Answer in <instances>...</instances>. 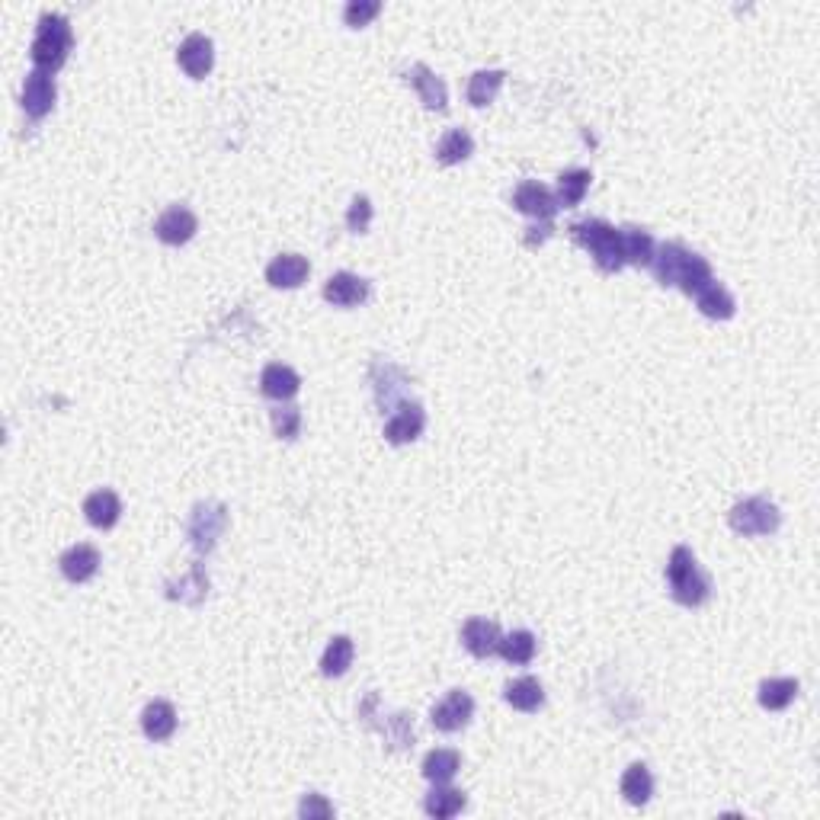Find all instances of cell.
<instances>
[{"mask_svg": "<svg viewBox=\"0 0 820 820\" xmlns=\"http://www.w3.org/2000/svg\"><path fill=\"white\" fill-rule=\"evenodd\" d=\"M651 270L657 276L660 286H676L686 295H699L708 282H715L712 276V263L705 257L692 254L683 244L676 241H667L654 250V260H651Z\"/></svg>", "mask_w": 820, "mask_h": 820, "instance_id": "cell-1", "label": "cell"}, {"mask_svg": "<svg viewBox=\"0 0 820 820\" xmlns=\"http://www.w3.org/2000/svg\"><path fill=\"white\" fill-rule=\"evenodd\" d=\"M667 583H670V596L680 606H689V609L708 603V596H712V577L702 571L696 555H692V548H686V545H676L670 551Z\"/></svg>", "mask_w": 820, "mask_h": 820, "instance_id": "cell-2", "label": "cell"}, {"mask_svg": "<svg viewBox=\"0 0 820 820\" xmlns=\"http://www.w3.org/2000/svg\"><path fill=\"white\" fill-rule=\"evenodd\" d=\"M571 238L590 250L593 263L599 266L603 273H619L625 266V254H622V231L612 228L603 218H583V222H574L571 228Z\"/></svg>", "mask_w": 820, "mask_h": 820, "instance_id": "cell-3", "label": "cell"}, {"mask_svg": "<svg viewBox=\"0 0 820 820\" xmlns=\"http://www.w3.org/2000/svg\"><path fill=\"white\" fill-rule=\"evenodd\" d=\"M71 45H74L71 23L61 17V13H42V17H39V29H36V42H33V52H29V58H33L36 71L55 74L68 61Z\"/></svg>", "mask_w": 820, "mask_h": 820, "instance_id": "cell-4", "label": "cell"}, {"mask_svg": "<svg viewBox=\"0 0 820 820\" xmlns=\"http://www.w3.org/2000/svg\"><path fill=\"white\" fill-rule=\"evenodd\" d=\"M228 529V510L225 503L218 500H202L189 513V523H186V539L189 545L196 548V555H209L215 551L218 539H222V532Z\"/></svg>", "mask_w": 820, "mask_h": 820, "instance_id": "cell-5", "label": "cell"}, {"mask_svg": "<svg viewBox=\"0 0 820 820\" xmlns=\"http://www.w3.org/2000/svg\"><path fill=\"white\" fill-rule=\"evenodd\" d=\"M728 523L737 535H747V539H753V535H772L776 532L782 526V513H779L776 503L766 500V497H744L731 507Z\"/></svg>", "mask_w": 820, "mask_h": 820, "instance_id": "cell-6", "label": "cell"}, {"mask_svg": "<svg viewBox=\"0 0 820 820\" xmlns=\"http://www.w3.org/2000/svg\"><path fill=\"white\" fill-rule=\"evenodd\" d=\"M471 715H475V699H471L465 689H452L443 702L433 705L430 721H433L436 731L455 734V731H462L465 724L471 721Z\"/></svg>", "mask_w": 820, "mask_h": 820, "instance_id": "cell-7", "label": "cell"}, {"mask_svg": "<svg viewBox=\"0 0 820 820\" xmlns=\"http://www.w3.org/2000/svg\"><path fill=\"white\" fill-rule=\"evenodd\" d=\"M513 205L523 215L535 218V222H551V218H555V212H558L555 193H551V189L545 183H539V180H523V183H519L513 189Z\"/></svg>", "mask_w": 820, "mask_h": 820, "instance_id": "cell-8", "label": "cell"}, {"mask_svg": "<svg viewBox=\"0 0 820 820\" xmlns=\"http://www.w3.org/2000/svg\"><path fill=\"white\" fill-rule=\"evenodd\" d=\"M372 388H375V401L382 407V414L394 407H401L407 401V378L398 366H391V362H372Z\"/></svg>", "mask_w": 820, "mask_h": 820, "instance_id": "cell-9", "label": "cell"}, {"mask_svg": "<svg viewBox=\"0 0 820 820\" xmlns=\"http://www.w3.org/2000/svg\"><path fill=\"white\" fill-rule=\"evenodd\" d=\"M423 427H427V414H423V407L417 401H404L401 407L391 410V417L385 423V439L391 446L414 443V439H420Z\"/></svg>", "mask_w": 820, "mask_h": 820, "instance_id": "cell-10", "label": "cell"}, {"mask_svg": "<svg viewBox=\"0 0 820 820\" xmlns=\"http://www.w3.org/2000/svg\"><path fill=\"white\" fill-rule=\"evenodd\" d=\"M199 231V218L186 209V205H170L167 212H161V218L154 222V234L157 241H164L170 247H180L186 241H193Z\"/></svg>", "mask_w": 820, "mask_h": 820, "instance_id": "cell-11", "label": "cell"}, {"mask_svg": "<svg viewBox=\"0 0 820 820\" xmlns=\"http://www.w3.org/2000/svg\"><path fill=\"white\" fill-rule=\"evenodd\" d=\"M58 100L55 77L45 71H29L23 81V109L29 119H45L52 113V106Z\"/></svg>", "mask_w": 820, "mask_h": 820, "instance_id": "cell-12", "label": "cell"}, {"mask_svg": "<svg viewBox=\"0 0 820 820\" xmlns=\"http://www.w3.org/2000/svg\"><path fill=\"white\" fill-rule=\"evenodd\" d=\"M177 61H180V68L193 77V81H202L205 74L212 71L215 65V45L209 36H202V33H193V36H186L183 45L177 49Z\"/></svg>", "mask_w": 820, "mask_h": 820, "instance_id": "cell-13", "label": "cell"}, {"mask_svg": "<svg viewBox=\"0 0 820 820\" xmlns=\"http://www.w3.org/2000/svg\"><path fill=\"white\" fill-rule=\"evenodd\" d=\"M369 282L356 273H334L324 282V298L337 308H356L369 298Z\"/></svg>", "mask_w": 820, "mask_h": 820, "instance_id": "cell-14", "label": "cell"}, {"mask_svg": "<svg viewBox=\"0 0 820 820\" xmlns=\"http://www.w3.org/2000/svg\"><path fill=\"white\" fill-rule=\"evenodd\" d=\"M407 84L417 90L420 103L427 109H436V113H443L449 106V90L443 84V77H436L427 65H410L407 71Z\"/></svg>", "mask_w": 820, "mask_h": 820, "instance_id": "cell-15", "label": "cell"}, {"mask_svg": "<svg viewBox=\"0 0 820 820\" xmlns=\"http://www.w3.org/2000/svg\"><path fill=\"white\" fill-rule=\"evenodd\" d=\"M205 596H209V574L202 571L199 561L189 564V571L183 577L167 580V599H173V603L199 606Z\"/></svg>", "mask_w": 820, "mask_h": 820, "instance_id": "cell-16", "label": "cell"}, {"mask_svg": "<svg viewBox=\"0 0 820 820\" xmlns=\"http://www.w3.org/2000/svg\"><path fill=\"white\" fill-rule=\"evenodd\" d=\"M500 625L491 622V619H468L462 625V644L468 648V654L475 657H494L497 648H500Z\"/></svg>", "mask_w": 820, "mask_h": 820, "instance_id": "cell-17", "label": "cell"}, {"mask_svg": "<svg viewBox=\"0 0 820 820\" xmlns=\"http://www.w3.org/2000/svg\"><path fill=\"white\" fill-rule=\"evenodd\" d=\"M311 273V263L302 254H279L266 266V282L273 289H298Z\"/></svg>", "mask_w": 820, "mask_h": 820, "instance_id": "cell-18", "label": "cell"}, {"mask_svg": "<svg viewBox=\"0 0 820 820\" xmlns=\"http://www.w3.org/2000/svg\"><path fill=\"white\" fill-rule=\"evenodd\" d=\"M61 574H65V580L71 583H87L93 574L100 571V551L87 545V542H77L71 545L65 555H61Z\"/></svg>", "mask_w": 820, "mask_h": 820, "instance_id": "cell-19", "label": "cell"}, {"mask_svg": "<svg viewBox=\"0 0 820 820\" xmlns=\"http://www.w3.org/2000/svg\"><path fill=\"white\" fill-rule=\"evenodd\" d=\"M141 731H145V737L154 740V744L170 740L173 731H177V708H173L167 699L148 702L145 712H141Z\"/></svg>", "mask_w": 820, "mask_h": 820, "instance_id": "cell-20", "label": "cell"}, {"mask_svg": "<svg viewBox=\"0 0 820 820\" xmlns=\"http://www.w3.org/2000/svg\"><path fill=\"white\" fill-rule=\"evenodd\" d=\"M298 388H302V378H298V372L292 366H286V362H270L260 375V391L273 401L295 398Z\"/></svg>", "mask_w": 820, "mask_h": 820, "instance_id": "cell-21", "label": "cell"}, {"mask_svg": "<svg viewBox=\"0 0 820 820\" xmlns=\"http://www.w3.org/2000/svg\"><path fill=\"white\" fill-rule=\"evenodd\" d=\"M84 516H87V523L90 526H97V529H113L119 523V516H122V500L116 491H109V487H103V491H93L87 500H84Z\"/></svg>", "mask_w": 820, "mask_h": 820, "instance_id": "cell-22", "label": "cell"}, {"mask_svg": "<svg viewBox=\"0 0 820 820\" xmlns=\"http://www.w3.org/2000/svg\"><path fill=\"white\" fill-rule=\"evenodd\" d=\"M696 302H699V311L712 321H731L737 314L734 295L724 289L721 282H708V286L696 295Z\"/></svg>", "mask_w": 820, "mask_h": 820, "instance_id": "cell-23", "label": "cell"}, {"mask_svg": "<svg viewBox=\"0 0 820 820\" xmlns=\"http://www.w3.org/2000/svg\"><path fill=\"white\" fill-rule=\"evenodd\" d=\"M503 699H507L516 712H539V708L545 705V689L535 676H519V680H513L507 686Z\"/></svg>", "mask_w": 820, "mask_h": 820, "instance_id": "cell-24", "label": "cell"}, {"mask_svg": "<svg viewBox=\"0 0 820 820\" xmlns=\"http://www.w3.org/2000/svg\"><path fill=\"white\" fill-rule=\"evenodd\" d=\"M622 231V254H625V263L628 266H651L654 260V238L644 228H635V225H628V228H619Z\"/></svg>", "mask_w": 820, "mask_h": 820, "instance_id": "cell-25", "label": "cell"}, {"mask_svg": "<svg viewBox=\"0 0 820 820\" xmlns=\"http://www.w3.org/2000/svg\"><path fill=\"white\" fill-rule=\"evenodd\" d=\"M593 183V173L590 170H583V167H574V170H564L561 177H558V209H574V205L583 202V196H587V189Z\"/></svg>", "mask_w": 820, "mask_h": 820, "instance_id": "cell-26", "label": "cell"}, {"mask_svg": "<svg viewBox=\"0 0 820 820\" xmlns=\"http://www.w3.org/2000/svg\"><path fill=\"white\" fill-rule=\"evenodd\" d=\"M798 696V680L792 676H772V680H763L760 683V705L766 712H782L795 702Z\"/></svg>", "mask_w": 820, "mask_h": 820, "instance_id": "cell-27", "label": "cell"}, {"mask_svg": "<svg viewBox=\"0 0 820 820\" xmlns=\"http://www.w3.org/2000/svg\"><path fill=\"white\" fill-rule=\"evenodd\" d=\"M471 154H475V138H471L465 129H449L436 145V161L446 167L468 161Z\"/></svg>", "mask_w": 820, "mask_h": 820, "instance_id": "cell-28", "label": "cell"}, {"mask_svg": "<svg viewBox=\"0 0 820 820\" xmlns=\"http://www.w3.org/2000/svg\"><path fill=\"white\" fill-rule=\"evenodd\" d=\"M423 776H427L433 785H446L455 779V772L462 769V756L455 750H430L423 756Z\"/></svg>", "mask_w": 820, "mask_h": 820, "instance_id": "cell-29", "label": "cell"}, {"mask_svg": "<svg viewBox=\"0 0 820 820\" xmlns=\"http://www.w3.org/2000/svg\"><path fill=\"white\" fill-rule=\"evenodd\" d=\"M423 808H427V814L436 817V820H449V817L465 811V792H459V788H449V782L436 785L433 792L427 795V801H423Z\"/></svg>", "mask_w": 820, "mask_h": 820, "instance_id": "cell-30", "label": "cell"}, {"mask_svg": "<svg viewBox=\"0 0 820 820\" xmlns=\"http://www.w3.org/2000/svg\"><path fill=\"white\" fill-rule=\"evenodd\" d=\"M535 648H539V641H535V635L526 632V628H519V632H510L507 638H500L497 654H500L503 660H507V664L526 667V664H532Z\"/></svg>", "mask_w": 820, "mask_h": 820, "instance_id": "cell-31", "label": "cell"}, {"mask_svg": "<svg viewBox=\"0 0 820 820\" xmlns=\"http://www.w3.org/2000/svg\"><path fill=\"white\" fill-rule=\"evenodd\" d=\"M622 795L628 804H648L654 795V776L644 763H632L622 776Z\"/></svg>", "mask_w": 820, "mask_h": 820, "instance_id": "cell-32", "label": "cell"}, {"mask_svg": "<svg viewBox=\"0 0 820 820\" xmlns=\"http://www.w3.org/2000/svg\"><path fill=\"white\" fill-rule=\"evenodd\" d=\"M503 81H507V74L491 68V71H475L471 74V81H468V103L471 106H487V103H494V97L500 93Z\"/></svg>", "mask_w": 820, "mask_h": 820, "instance_id": "cell-33", "label": "cell"}, {"mask_svg": "<svg viewBox=\"0 0 820 820\" xmlns=\"http://www.w3.org/2000/svg\"><path fill=\"white\" fill-rule=\"evenodd\" d=\"M353 654H356L353 641L346 635H337L334 641L327 644V651L321 657V673L324 676H343L346 670L353 667Z\"/></svg>", "mask_w": 820, "mask_h": 820, "instance_id": "cell-34", "label": "cell"}, {"mask_svg": "<svg viewBox=\"0 0 820 820\" xmlns=\"http://www.w3.org/2000/svg\"><path fill=\"white\" fill-rule=\"evenodd\" d=\"M375 728L385 734V740H388V747H391V750H407V747H414V718H410L407 712H394V715H388L385 724H375Z\"/></svg>", "mask_w": 820, "mask_h": 820, "instance_id": "cell-35", "label": "cell"}, {"mask_svg": "<svg viewBox=\"0 0 820 820\" xmlns=\"http://www.w3.org/2000/svg\"><path fill=\"white\" fill-rule=\"evenodd\" d=\"M273 433L279 439H295L298 430H302V410L292 407V404H279L273 407Z\"/></svg>", "mask_w": 820, "mask_h": 820, "instance_id": "cell-36", "label": "cell"}, {"mask_svg": "<svg viewBox=\"0 0 820 820\" xmlns=\"http://www.w3.org/2000/svg\"><path fill=\"white\" fill-rule=\"evenodd\" d=\"M378 13H382V4H378V0H350L343 10V20H346V26L362 29V26H369Z\"/></svg>", "mask_w": 820, "mask_h": 820, "instance_id": "cell-37", "label": "cell"}, {"mask_svg": "<svg viewBox=\"0 0 820 820\" xmlns=\"http://www.w3.org/2000/svg\"><path fill=\"white\" fill-rule=\"evenodd\" d=\"M369 225H372V202L369 196H356L350 202V212H346V228L353 234H366Z\"/></svg>", "mask_w": 820, "mask_h": 820, "instance_id": "cell-38", "label": "cell"}, {"mask_svg": "<svg viewBox=\"0 0 820 820\" xmlns=\"http://www.w3.org/2000/svg\"><path fill=\"white\" fill-rule=\"evenodd\" d=\"M298 814L308 817V820H311V817H334V804H327L324 795L311 792V795L302 798V804H298Z\"/></svg>", "mask_w": 820, "mask_h": 820, "instance_id": "cell-39", "label": "cell"}, {"mask_svg": "<svg viewBox=\"0 0 820 820\" xmlns=\"http://www.w3.org/2000/svg\"><path fill=\"white\" fill-rule=\"evenodd\" d=\"M551 231H555V225L551 222H539V225H532L529 234H526V247H542L548 238H551Z\"/></svg>", "mask_w": 820, "mask_h": 820, "instance_id": "cell-40", "label": "cell"}]
</instances>
